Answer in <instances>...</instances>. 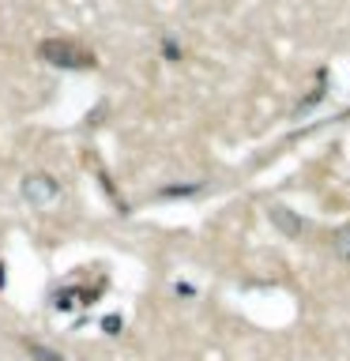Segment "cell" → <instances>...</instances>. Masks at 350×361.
I'll return each instance as SVG.
<instances>
[{
	"label": "cell",
	"instance_id": "obj_2",
	"mask_svg": "<svg viewBox=\"0 0 350 361\" xmlns=\"http://www.w3.org/2000/svg\"><path fill=\"white\" fill-rule=\"evenodd\" d=\"M23 196H27L34 207H49V203L61 196V185L45 173H34V177H23Z\"/></svg>",
	"mask_w": 350,
	"mask_h": 361
},
{
	"label": "cell",
	"instance_id": "obj_3",
	"mask_svg": "<svg viewBox=\"0 0 350 361\" xmlns=\"http://www.w3.org/2000/svg\"><path fill=\"white\" fill-rule=\"evenodd\" d=\"M332 252L343 259V264H350V222L339 226V230L332 233Z\"/></svg>",
	"mask_w": 350,
	"mask_h": 361
},
{
	"label": "cell",
	"instance_id": "obj_1",
	"mask_svg": "<svg viewBox=\"0 0 350 361\" xmlns=\"http://www.w3.org/2000/svg\"><path fill=\"white\" fill-rule=\"evenodd\" d=\"M38 56L53 68H95V53L72 38H45L38 45Z\"/></svg>",
	"mask_w": 350,
	"mask_h": 361
}]
</instances>
